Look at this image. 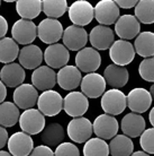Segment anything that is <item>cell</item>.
<instances>
[{"label": "cell", "instance_id": "15", "mask_svg": "<svg viewBox=\"0 0 154 156\" xmlns=\"http://www.w3.org/2000/svg\"><path fill=\"white\" fill-rule=\"evenodd\" d=\"M106 82L104 76L100 74L88 73L83 78H81L80 87L81 92L89 98H100L106 90Z\"/></svg>", "mask_w": 154, "mask_h": 156}, {"label": "cell", "instance_id": "32", "mask_svg": "<svg viewBox=\"0 0 154 156\" xmlns=\"http://www.w3.org/2000/svg\"><path fill=\"white\" fill-rule=\"evenodd\" d=\"M19 109L12 102L0 103V126L14 127L19 119Z\"/></svg>", "mask_w": 154, "mask_h": 156}, {"label": "cell", "instance_id": "4", "mask_svg": "<svg viewBox=\"0 0 154 156\" xmlns=\"http://www.w3.org/2000/svg\"><path fill=\"white\" fill-rule=\"evenodd\" d=\"M69 20L78 26H85L93 20V6L88 0H75L68 7Z\"/></svg>", "mask_w": 154, "mask_h": 156}, {"label": "cell", "instance_id": "39", "mask_svg": "<svg viewBox=\"0 0 154 156\" xmlns=\"http://www.w3.org/2000/svg\"><path fill=\"white\" fill-rule=\"evenodd\" d=\"M29 156H54V152L46 145H41L32 149Z\"/></svg>", "mask_w": 154, "mask_h": 156}, {"label": "cell", "instance_id": "12", "mask_svg": "<svg viewBox=\"0 0 154 156\" xmlns=\"http://www.w3.org/2000/svg\"><path fill=\"white\" fill-rule=\"evenodd\" d=\"M43 60L46 66L58 69L68 65L70 60V52L61 43H52L43 52Z\"/></svg>", "mask_w": 154, "mask_h": 156}, {"label": "cell", "instance_id": "31", "mask_svg": "<svg viewBox=\"0 0 154 156\" xmlns=\"http://www.w3.org/2000/svg\"><path fill=\"white\" fill-rule=\"evenodd\" d=\"M19 53V47L12 37H1L0 39V62H14Z\"/></svg>", "mask_w": 154, "mask_h": 156}, {"label": "cell", "instance_id": "6", "mask_svg": "<svg viewBox=\"0 0 154 156\" xmlns=\"http://www.w3.org/2000/svg\"><path fill=\"white\" fill-rule=\"evenodd\" d=\"M109 57L115 65L127 66L135 58L134 47L127 40L119 39L114 41L109 48Z\"/></svg>", "mask_w": 154, "mask_h": 156}, {"label": "cell", "instance_id": "18", "mask_svg": "<svg viewBox=\"0 0 154 156\" xmlns=\"http://www.w3.org/2000/svg\"><path fill=\"white\" fill-rule=\"evenodd\" d=\"M88 40L91 43V47L96 50H107L115 41V33L109 26L97 25L88 34Z\"/></svg>", "mask_w": 154, "mask_h": 156}, {"label": "cell", "instance_id": "44", "mask_svg": "<svg viewBox=\"0 0 154 156\" xmlns=\"http://www.w3.org/2000/svg\"><path fill=\"white\" fill-rule=\"evenodd\" d=\"M129 156H150V154L145 153L144 151H137V152H135V153H132Z\"/></svg>", "mask_w": 154, "mask_h": 156}, {"label": "cell", "instance_id": "14", "mask_svg": "<svg viewBox=\"0 0 154 156\" xmlns=\"http://www.w3.org/2000/svg\"><path fill=\"white\" fill-rule=\"evenodd\" d=\"M119 129L118 121L114 115L110 114H100L95 119L92 123V133L101 139H112L116 136Z\"/></svg>", "mask_w": 154, "mask_h": 156}, {"label": "cell", "instance_id": "26", "mask_svg": "<svg viewBox=\"0 0 154 156\" xmlns=\"http://www.w3.org/2000/svg\"><path fill=\"white\" fill-rule=\"evenodd\" d=\"M104 78L106 84L112 86V88H122L127 84L129 79V73L125 66L109 65L104 71Z\"/></svg>", "mask_w": 154, "mask_h": 156}, {"label": "cell", "instance_id": "45", "mask_svg": "<svg viewBox=\"0 0 154 156\" xmlns=\"http://www.w3.org/2000/svg\"><path fill=\"white\" fill-rule=\"evenodd\" d=\"M153 114H154V109H152V110H151V112H150V122H151V125H152V126H154Z\"/></svg>", "mask_w": 154, "mask_h": 156}, {"label": "cell", "instance_id": "43", "mask_svg": "<svg viewBox=\"0 0 154 156\" xmlns=\"http://www.w3.org/2000/svg\"><path fill=\"white\" fill-rule=\"evenodd\" d=\"M6 96H7V87L0 80V103H2L6 100Z\"/></svg>", "mask_w": 154, "mask_h": 156}, {"label": "cell", "instance_id": "16", "mask_svg": "<svg viewBox=\"0 0 154 156\" xmlns=\"http://www.w3.org/2000/svg\"><path fill=\"white\" fill-rule=\"evenodd\" d=\"M126 104L135 113H144L152 105V95L150 92L142 87H136L126 96Z\"/></svg>", "mask_w": 154, "mask_h": 156}, {"label": "cell", "instance_id": "48", "mask_svg": "<svg viewBox=\"0 0 154 156\" xmlns=\"http://www.w3.org/2000/svg\"><path fill=\"white\" fill-rule=\"evenodd\" d=\"M0 6H1V0H0Z\"/></svg>", "mask_w": 154, "mask_h": 156}, {"label": "cell", "instance_id": "36", "mask_svg": "<svg viewBox=\"0 0 154 156\" xmlns=\"http://www.w3.org/2000/svg\"><path fill=\"white\" fill-rule=\"evenodd\" d=\"M139 76L146 82H154V59L153 57L144 58L139 66Z\"/></svg>", "mask_w": 154, "mask_h": 156}, {"label": "cell", "instance_id": "27", "mask_svg": "<svg viewBox=\"0 0 154 156\" xmlns=\"http://www.w3.org/2000/svg\"><path fill=\"white\" fill-rule=\"evenodd\" d=\"M64 137H65V133H64L63 127L60 123L52 122L46 127H44V129L42 130L41 140L43 144L49 147H55L64 140Z\"/></svg>", "mask_w": 154, "mask_h": 156}, {"label": "cell", "instance_id": "17", "mask_svg": "<svg viewBox=\"0 0 154 156\" xmlns=\"http://www.w3.org/2000/svg\"><path fill=\"white\" fill-rule=\"evenodd\" d=\"M7 145L8 151L12 156H28L34 148V141L31 135L24 131L12 133L10 138H8Z\"/></svg>", "mask_w": 154, "mask_h": 156}, {"label": "cell", "instance_id": "49", "mask_svg": "<svg viewBox=\"0 0 154 156\" xmlns=\"http://www.w3.org/2000/svg\"><path fill=\"white\" fill-rule=\"evenodd\" d=\"M88 1H89V0H88Z\"/></svg>", "mask_w": 154, "mask_h": 156}, {"label": "cell", "instance_id": "30", "mask_svg": "<svg viewBox=\"0 0 154 156\" xmlns=\"http://www.w3.org/2000/svg\"><path fill=\"white\" fill-rule=\"evenodd\" d=\"M16 12L25 20H34L42 12V0H16Z\"/></svg>", "mask_w": 154, "mask_h": 156}, {"label": "cell", "instance_id": "7", "mask_svg": "<svg viewBox=\"0 0 154 156\" xmlns=\"http://www.w3.org/2000/svg\"><path fill=\"white\" fill-rule=\"evenodd\" d=\"M12 39L18 44L27 45L34 42L37 37V26L32 20H16L12 28Z\"/></svg>", "mask_w": 154, "mask_h": 156}, {"label": "cell", "instance_id": "35", "mask_svg": "<svg viewBox=\"0 0 154 156\" xmlns=\"http://www.w3.org/2000/svg\"><path fill=\"white\" fill-rule=\"evenodd\" d=\"M109 148L105 139L99 137L89 138L83 146V156H108Z\"/></svg>", "mask_w": 154, "mask_h": 156}, {"label": "cell", "instance_id": "23", "mask_svg": "<svg viewBox=\"0 0 154 156\" xmlns=\"http://www.w3.org/2000/svg\"><path fill=\"white\" fill-rule=\"evenodd\" d=\"M25 77H26L25 70L19 63H6L0 70V80L6 85V87L12 88L19 86L24 83Z\"/></svg>", "mask_w": 154, "mask_h": 156}, {"label": "cell", "instance_id": "46", "mask_svg": "<svg viewBox=\"0 0 154 156\" xmlns=\"http://www.w3.org/2000/svg\"><path fill=\"white\" fill-rule=\"evenodd\" d=\"M0 156H12L9 152H6V151H0Z\"/></svg>", "mask_w": 154, "mask_h": 156}, {"label": "cell", "instance_id": "29", "mask_svg": "<svg viewBox=\"0 0 154 156\" xmlns=\"http://www.w3.org/2000/svg\"><path fill=\"white\" fill-rule=\"evenodd\" d=\"M112 156H129L134 151V144L129 137L125 135H116L108 145Z\"/></svg>", "mask_w": 154, "mask_h": 156}, {"label": "cell", "instance_id": "8", "mask_svg": "<svg viewBox=\"0 0 154 156\" xmlns=\"http://www.w3.org/2000/svg\"><path fill=\"white\" fill-rule=\"evenodd\" d=\"M61 39L63 40V45L68 50L79 51L87 45L88 33L83 28V26H78L72 24L65 30H63Z\"/></svg>", "mask_w": 154, "mask_h": 156}, {"label": "cell", "instance_id": "3", "mask_svg": "<svg viewBox=\"0 0 154 156\" xmlns=\"http://www.w3.org/2000/svg\"><path fill=\"white\" fill-rule=\"evenodd\" d=\"M19 126L24 133L37 135L45 127V115L37 109H26L19 115Z\"/></svg>", "mask_w": 154, "mask_h": 156}, {"label": "cell", "instance_id": "41", "mask_svg": "<svg viewBox=\"0 0 154 156\" xmlns=\"http://www.w3.org/2000/svg\"><path fill=\"white\" fill-rule=\"evenodd\" d=\"M9 136H8V131L6 130L5 127L0 126V149L4 148L6 144H7V140Z\"/></svg>", "mask_w": 154, "mask_h": 156}, {"label": "cell", "instance_id": "47", "mask_svg": "<svg viewBox=\"0 0 154 156\" xmlns=\"http://www.w3.org/2000/svg\"><path fill=\"white\" fill-rule=\"evenodd\" d=\"M2 1H6V2H15L16 0H2Z\"/></svg>", "mask_w": 154, "mask_h": 156}, {"label": "cell", "instance_id": "33", "mask_svg": "<svg viewBox=\"0 0 154 156\" xmlns=\"http://www.w3.org/2000/svg\"><path fill=\"white\" fill-rule=\"evenodd\" d=\"M135 7V17L139 23L150 24L154 23V0H139Z\"/></svg>", "mask_w": 154, "mask_h": 156}, {"label": "cell", "instance_id": "28", "mask_svg": "<svg viewBox=\"0 0 154 156\" xmlns=\"http://www.w3.org/2000/svg\"><path fill=\"white\" fill-rule=\"evenodd\" d=\"M135 53L143 57L149 58L154 55V34L152 32H142L135 36L134 41Z\"/></svg>", "mask_w": 154, "mask_h": 156}, {"label": "cell", "instance_id": "25", "mask_svg": "<svg viewBox=\"0 0 154 156\" xmlns=\"http://www.w3.org/2000/svg\"><path fill=\"white\" fill-rule=\"evenodd\" d=\"M120 129L125 136L129 138H136L146 129V122L145 119L139 113H127L122 119Z\"/></svg>", "mask_w": 154, "mask_h": 156}, {"label": "cell", "instance_id": "42", "mask_svg": "<svg viewBox=\"0 0 154 156\" xmlns=\"http://www.w3.org/2000/svg\"><path fill=\"white\" fill-rule=\"evenodd\" d=\"M8 32V23L4 16L0 15V39L6 36Z\"/></svg>", "mask_w": 154, "mask_h": 156}, {"label": "cell", "instance_id": "9", "mask_svg": "<svg viewBox=\"0 0 154 156\" xmlns=\"http://www.w3.org/2000/svg\"><path fill=\"white\" fill-rule=\"evenodd\" d=\"M68 136L71 140L78 144L85 143L92 135V123L89 119L82 117L73 118L68 125Z\"/></svg>", "mask_w": 154, "mask_h": 156}, {"label": "cell", "instance_id": "1", "mask_svg": "<svg viewBox=\"0 0 154 156\" xmlns=\"http://www.w3.org/2000/svg\"><path fill=\"white\" fill-rule=\"evenodd\" d=\"M36 104L44 115L55 117L63 110V98L56 90H43V93L37 98Z\"/></svg>", "mask_w": 154, "mask_h": 156}, {"label": "cell", "instance_id": "2", "mask_svg": "<svg viewBox=\"0 0 154 156\" xmlns=\"http://www.w3.org/2000/svg\"><path fill=\"white\" fill-rule=\"evenodd\" d=\"M101 109L105 113L110 115H118L123 113L126 109V95L118 88H112L109 90H105L101 98Z\"/></svg>", "mask_w": 154, "mask_h": 156}, {"label": "cell", "instance_id": "21", "mask_svg": "<svg viewBox=\"0 0 154 156\" xmlns=\"http://www.w3.org/2000/svg\"><path fill=\"white\" fill-rule=\"evenodd\" d=\"M56 84V73L49 66H39L32 74V85L37 90H52Z\"/></svg>", "mask_w": 154, "mask_h": 156}, {"label": "cell", "instance_id": "40", "mask_svg": "<svg viewBox=\"0 0 154 156\" xmlns=\"http://www.w3.org/2000/svg\"><path fill=\"white\" fill-rule=\"evenodd\" d=\"M114 1L118 7L123 8V9H131L137 4L139 0H114Z\"/></svg>", "mask_w": 154, "mask_h": 156}, {"label": "cell", "instance_id": "5", "mask_svg": "<svg viewBox=\"0 0 154 156\" xmlns=\"http://www.w3.org/2000/svg\"><path fill=\"white\" fill-rule=\"evenodd\" d=\"M101 65V55L92 47L82 48L75 55V67L82 73H95Z\"/></svg>", "mask_w": 154, "mask_h": 156}, {"label": "cell", "instance_id": "11", "mask_svg": "<svg viewBox=\"0 0 154 156\" xmlns=\"http://www.w3.org/2000/svg\"><path fill=\"white\" fill-rule=\"evenodd\" d=\"M119 17V7L114 0H100L93 7V18L101 25H112Z\"/></svg>", "mask_w": 154, "mask_h": 156}, {"label": "cell", "instance_id": "34", "mask_svg": "<svg viewBox=\"0 0 154 156\" xmlns=\"http://www.w3.org/2000/svg\"><path fill=\"white\" fill-rule=\"evenodd\" d=\"M42 12L50 18H60L68 12V0H42Z\"/></svg>", "mask_w": 154, "mask_h": 156}, {"label": "cell", "instance_id": "19", "mask_svg": "<svg viewBox=\"0 0 154 156\" xmlns=\"http://www.w3.org/2000/svg\"><path fill=\"white\" fill-rule=\"evenodd\" d=\"M114 24H115V33L122 40L129 41L134 39L141 32V23L134 15L126 14L119 16Z\"/></svg>", "mask_w": 154, "mask_h": 156}, {"label": "cell", "instance_id": "24", "mask_svg": "<svg viewBox=\"0 0 154 156\" xmlns=\"http://www.w3.org/2000/svg\"><path fill=\"white\" fill-rule=\"evenodd\" d=\"M19 65L25 69L32 70L42 65L43 62V51L38 45L27 44L19 51L18 57Z\"/></svg>", "mask_w": 154, "mask_h": 156}, {"label": "cell", "instance_id": "13", "mask_svg": "<svg viewBox=\"0 0 154 156\" xmlns=\"http://www.w3.org/2000/svg\"><path fill=\"white\" fill-rule=\"evenodd\" d=\"M63 109L70 117H82L89 109L88 98L82 92H70L63 100Z\"/></svg>", "mask_w": 154, "mask_h": 156}, {"label": "cell", "instance_id": "10", "mask_svg": "<svg viewBox=\"0 0 154 156\" xmlns=\"http://www.w3.org/2000/svg\"><path fill=\"white\" fill-rule=\"evenodd\" d=\"M63 26L60 20L56 18L47 17L43 20L37 26V36L45 44L59 42L62 37Z\"/></svg>", "mask_w": 154, "mask_h": 156}, {"label": "cell", "instance_id": "38", "mask_svg": "<svg viewBox=\"0 0 154 156\" xmlns=\"http://www.w3.org/2000/svg\"><path fill=\"white\" fill-rule=\"evenodd\" d=\"M54 156H80V151L73 143H64L56 146Z\"/></svg>", "mask_w": 154, "mask_h": 156}, {"label": "cell", "instance_id": "22", "mask_svg": "<svg viewBox=\"0 0 154 156\" xmlns=\"http://www.w3.org/2000/svg\"><path fill=\"white\" fill-rule=\"evenodd\" d=\"M81 78H82L81 71L77 67L65 65L61 67L56 74V84H59L62 90H73L80 86Z\"/></svg>", "mask_w": 154, "mask_h": 156}, {"label": "cell", "instance_id": "20", "mask_svg": "<svg viewBox=\"0 0 154 156\" xmlns=\"http://www.w3.org/2000/svg\"><path fill=\"white\" fill-rule=\"evenodd\" d=\"M38 98L37 90L32 84H20L14 92V103L18 109L26 110L34 108Z\"/></svg>", "mask_w": 154, "mask_h": 156}, {"label": "cell", "instance_id": "37", "mask_svg": "<svg viewBox=\"0 0 154 156\" xmlns=\"http://www.w3.org/2000/svg\"><path fill=\"white\" fill-rule=\"evenodd\" d=\"M139 144L141 147L147 154H153L154 153V129L149 128L145 129L141 135Z\"/></svg>", "mask_w": 154, "mask_h": 156}]
</instances>
